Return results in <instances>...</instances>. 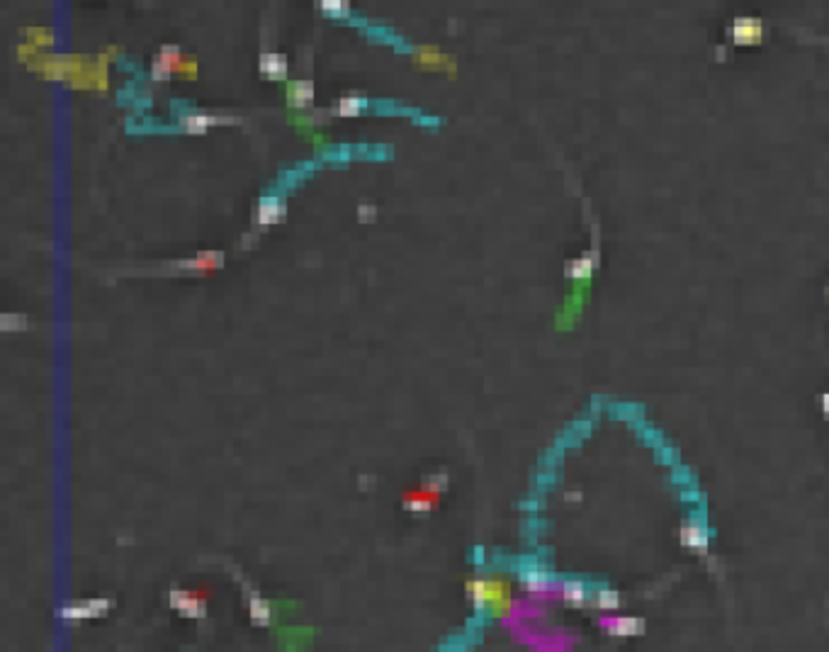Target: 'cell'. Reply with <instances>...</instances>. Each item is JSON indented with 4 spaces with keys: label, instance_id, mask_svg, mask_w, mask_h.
Wrapping results in <instances>:
<instances>
[{
    "label": "cell",
    "instance_id": "cell-1",
    "mask_svg": "<svg viewBox=\"0 0 829 652\" xmlns=\"http://www.w3.org/2000/svg\"><path fill=\"white\" fill-rule=\"evenodd\" d=\"M467 597L479 611L497 613V616H506L513 606L511 589L503 579L497 577H474L467 584Z\"/></svg>",
    "mask_w": 829,
    "mask_h": 652
},
{
    "label": "cell",
    "instance_id": "cell-2",
    "mask_svg": "<svg viewBox=\"0 0 829 652\" xmlns=\"http://www.w3.org/2000/svg\"><path fill=\"white\" fill-rule=\"evenodd\" d=\"M727 32L732 37V44L737 46H759L766 37L764 20L751 15H737Z\"/></svg>",
    "mask_w": 829,
    "mask_h": 652
},
{
    "label": "cell",
    "instance_id": "cell-3",
    "mask_svg": "<svg viewBox=\"0 0 829 652\" xmlns=\"http://www.w3.org/2000/svg\"><path fill=\"white\" fill-rule=\"evenodd\" d=\"M679 538H681V545H684V548L693 550V553L703 555V558L708 555L710 533H708V528L698 521V518H686V521L681 523V528H679Z\"/></svg>",
    "mask_w": 829,
    "mask_h": 652
},
{
    "label": "cell",
    "instance_id": "cell-4",
    "mask_svg": "<svg viewBox=\"0 0 829 652\" xmlns=\"http://www.w3.org/2000/svg\"><path fill=\"white\" fill-rule=\"evenodd\" d=\"M521 584H523V589H526L528 594H533V597H545V594L557 592L555 579H552L545 570L535 567V565H531V567H523Z\"/></svg>",
    "mask_w": 829,
    "mask_h": 652
},
{
    "label": "cell",
    "instance_id": "cell-5",
    "mask_svg": "<svg viewBox=\"0 0 829 652\" xmlns=\"http://www.w3.org/2000/svg\"><path fill=\"white\" fill-rule=\"evenodd\" d=\"M601 626L608 635L616 637H632L645 633V621L640 616H603Z\"/></svg>",
    "mask_w": 829,
    "mask_h": 652
},
{
    "label": "cell",
    "instance_id": "cell-6",
    "mask_svg": "<svg viewBox=\"0 0 829 652\" xmlns=\"http://www.w3.org/2000/svg\"><path fill=\"white\" fill-rule=\"evenodd\" d=\"M596 263H598V254L596 251H589V254L579 256L576 261H569L564 273H567V278L574 280V283H589L594 270H596Z\"/></svg>",
    "mask_w": 829,
    "mask_h": 652
},
{
    "label": "cell",
    "instance_id": "cell-7",
    "mask_svg": "<svg viewBox=\"0 0 829 652\" xmlns=\"http://www.w3.org/2000/svg\"><path fill=\"white\" fill-rule=\"evenodd\" d=\"M557 597L562 599L569 606H584L591 601L589 587L579 579H564V582H557Z\"/></svg>",
    "mask_w": 829,
    "mask_h": 652
},
{
    "label": "cell",
    "instance_id": "cell-8",
    "mask_svg": "<svg viewBox=\"0 0 829 652\" xmlns=\"http://www.w3.org/2000/svg\"><path fill=\"white\" fill-rule=\"evenodd\" d=\"M258 69L265 78L270 80H283L287 76V59L278 51H265L258 59Z\"/></svg>",
    "mask_w": 829,
    "mask_h": 652
},
{
    "label": "cell",
    "instance_id": "cell-9",
    "mask_svg": "<svg viewBox=\"0 0 829 652\" xmlns=\"http://www.w3.org/2000/svg\"><path fill=\"white\" fill-rule=\"evenodd\" d=\"M226 122H233V120H229V117L202 115V112H190V115H185L183 120H180V127H183L185 132H190V134H204L212 125H226Z\"/></svg>",
    "mask_w": 829,
    "mask_h": 652
},
{
    "label": "cell",
    "instance_id": "cell-10",
    "mask_svg": "<svg viewBox=\"0 0 829 652\" xmlns=\"http://www.w3.org/2000/svg\"><path fill=\"white\" fill-rule=\"evenodd\" d=\"M314 98V83L312 80H294L287 85V103L292 107H307Z\"/></svg>",
    "mask_w": 829,
    "mask_h": 652
},
{
    "label": "cell",
    "instance_id": "cell-11",
    "mask_svg": "<svg viewBox=\"0 0 829 652\" xmlns=\"http://www.w3.org/2000/svg\"><path fill=\"white\" fill-rule=\"evenodd\" d=\"M285 207L278 197H263L258 202V222L260 224H275L283 220Z\"/></svg>",
    "mask_w": 829,
    "mask_h": 652
},
{
    "label": "cell",
    "instance_id": "cell-12",
    "mask_svg": "<svg viewBox=\"0 0 829 652\" xmlns=\"http://www.w3.org/2000/svg\"><path fill=\"white\" fill-rule=\"evenodd\" d=\"M173 606L180 608L185 616H199L202 613V597L193 592H178L173 594Z\"/></svg>",
    "mask_w": 829,
    "mask_h": 652
},
{
    "label": "cell",
    "instance_id": "cell-13",
    "mask_svg": "<svg viewBox=\"0 0 829 652\" xmlns=\"http://www.w3.org/2000/svg\"><path fill=\"white\" fill-rule=\"evenodd\" d=\"M591 603L598 608V611H616L618 606H621V594L616 592V589H608V587H601L596 589V592L591 594Z\"/></svg>",
    "mask_w": 829,
    "mask_h": 652
},
{
    "label": "cell",
    "instance_id": "cell-14",
    "mask_svg": "<svg viewBox=\"0 0 829 652\" xmlns=\"http://www.w3.org/2000/svg\"><path fill=\"white\" fill-rule=\"evenodd\" d=\"M222 263H224V256H222V254H214V251H204V254H199L195 261H183V263H180V268L212 270V268H222Z\"/></svg>",
    "mask_w": 829,
    "mask_h": 652
},
{
    "label": "cell",
    "instance_id": "cell-15",
    "mask_svg": "<svg viewBox=\"0 0 829 652\" xmlns=\"http://www.w3.org/2000/svg\"><path fill=\"white\" fill-rule=\"evenodd\" d=\"M368 107V100L363 95H346L338 100V115L341 117H355Z\"/></svg>",
    "mask_w": 829,
    "mask_h": 652
},
{
    "label": "cell",
    "instance_id": "cell-16",
    "mask_svg": "<svg viewBox=\"0 0 829 652\" xmlns=\"http://www.w3.org/2000/svg\"><path fill=\"white\" fill-rule=\"evenodd\" d=\"M404 506H407L409 511H413V513H426V511H431V509L436 506V494L428 492V489L423 494H411V497H407Z\"/></svg>",
    "mask_w": 829,
    "mask_h": 652
},
{
    "label": "cell",
    "instance_id": "cell-17",
    "mask_svg": "<svg viewBox=\"0 0 829 652\" xmlns=\"http://www.w3.org/2000/svg\"><path fill=\"white\" fill-rule=\"evenodd\" d=\"M319 8L331 17H346L350 12V3H346V0H321Z\"/></svg>",
    "mask_w": 829,
    "mask_h": 652
},
{
    "label": "cell",
    "instance_id": "cell-18",
    "mask_svg": "<svg viewBox=\"0 0 829 652\" xmlns=\"http://www.w3.org/2000/svg\"><path fill=\"white\" fill-rule=\"evenodd\" d=\"M0 329L3 331H25L27 317H22V314H3V317H0Z\"/></svg>",
    "mask_w": 829,
    "mask_h": 652
},
{
    "label": "cell",
    "instance_id": "cell-19",
    "mask_svg": "<svg viewBox=\"0 0 829 652\" xmlns=\"http://www.w3.org/2000/svg\"><path fill=\"white\" fill-rule=\"evenodd\" d=\"M175 66L170 64V61H166V59H156L154 61V69H151V78L154 80H168L170 78V71H173Z\"/></svg>",
    "mask_w": 829,
    "mask_h": 652
},
{
    "label": "cell",
    "instance_id": "cell-20",
    "mask_svg": "<svg viewBox=\"0 0 829 652\" xmlns=\"http://www.w3.org/2000/svg\"><path fill=\"white\" fill-rule=\"evenodd\" d=\"M443 487H447V475L445 473L431 475V477H426V484H423V489H428V492H433V494H438Z\"/></svg>",
    "mask_w": 829,
    "mask_h": 652
},
{
    "label": "cell",
    "instance_id": "cell-21",
    "mask_svg": "<svg viewBox=\"0 0 829 652\" xmlns=\"http://www.w3.org/2000/svg\"><path fill=\"white\" fill-rule=\"evenodd\" d=\"M251 616H253L258 623H265V621H268V616H270L268 603L260 601V599H253V601H251Z\"/></svg>",
    "mask_w": 829,
    "mask_h": 652
},
{
    "label": "cell",
    "instance_id": "cell-22",
    "mask_svg": "<svg viewBox=\"0 0 829 652\" xmlns=\"http://www.w3.org/2000/svg\"><path fill=\"white\" fill-rule=\"evenodd\" d=\"M161 59H166V61H170V64H178L180 61V49L178 46H170V44H166V46H161Z\"/></svg>",
    "mask_w": 829,
    "mask_h": 652
},
{
    "label": "cell",
    "instance_id": "cell-23",
    "mask_svg": "<svg viewBox=\"0 0 829 652\" xmlns=\"http://www.w3.org/2000/svg\"><path fill=\"white\" fill-rule=\"evenodd\" d=\"M375 220V207L373 204H360V222Z\"/></svg>",
    "mask_w": 829,
    "mask_h": 652
},
{
    "label": "cell",
    "instance_id": "cell-24",
    "mask_svg": "<svg viewBox=\"0 0 829 652\" xmlns=\"http://www.w3.org/2000/svg\"><path fill=\"white\" fill-rule=\"evenodd\" d=\"M819 407H822V414L829 418V392H824L822 397H819Z\"/></svg>",
    "mask_w": 829,
    "mask_h": 652
},
{
    "label": "cell",
    "instance_id": "cell-25",
    "mask_svg": "<svg viewBox=\"0 0 829 652\" xmlns=\"http://www.w3.org/2000/svg\"><path fill=\"white\" fill-rule=\"evenodd\" d=\"M827 297H829V290H827Z\"/></svg>",
    "mask_w": 829,
    "mask_h": 652
}]
</instances>
